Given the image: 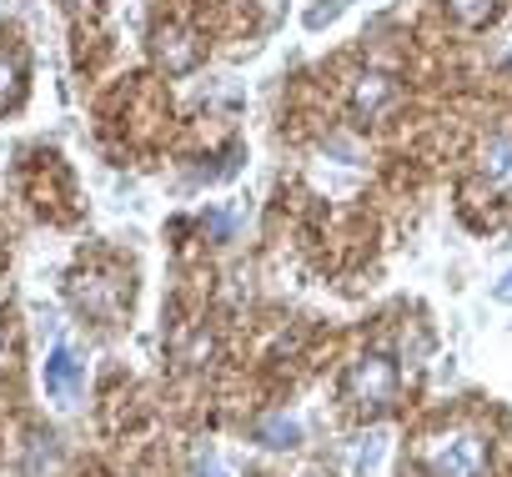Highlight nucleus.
I'll return each mask as SVG.
<instances>
[{"mask_svg":"<svg viewBox=\"0 0 512 477\" xmlns=\"http://www.w3.org/2000/svg\"><path fill=\"white\" fill-rule=\"evenodd\" d=\"M156 61L181 76V71H191V66L201 61V41H196L186 26H161V31H156Z\"/></svg>","mask_w":512,"mask_h":477,"instance_id":"39448f33","label":"nucleus"},{"mask_svg":"<svg viewBox=\"0 0 512 477\" xmlns=\"http://www.w3.org/2000/svg\"><path fill=\"white\" fill-rule=\"evenodd\" d=\"M76 387H81V362H76V352L66 342H56L51 362H46V392L51 397H71Z\"/></svg>","mask_w":512,"mask_h":477,"instance_id":"423d86ee","label":"nucleus"},{"mask_svg":"<svg viewBox=\"0 0 512 477\" xmlns=\"http://www.w3.org/2000/svg\"><path fill=\"white\" fill-rule=\"evenodd\" d=\"M447 11L462 21V26H487L497 16V0H447Z\"/></svg>","mask_w":512,"mask_h":477,"instance_id":"9d476101","label":"nucleus"},{"mask_svg":"<svg viewBox=\"0 0 512 477\" xmlns=\"http://www.w3.org/2000/svg\"><path fill=\"white\" fill-rule=\"evenodd\" d=\"M21 91H26V61H21V51L0 46V106L21 101Z\"/></svg>","mask_w":512,"mask_h":477,"instance_id":"0eeeda50","label":"nucleus"},{"mask_svg":"<svg viewBox=\"0 0 512 477\" xmlns=\"http://www.w3.org/2000/svg\"><path fill=\"white\" fill-rule=\"evenodd\" d=\"M482 171L492 181H512V136H487L482 146Z\"/></svg>","mask_w":512,"mask_h":477,"instance_id":"6e6552de","label":"nucleus"},{"mask_svg":"<svg viewBox=\"0 0 512 477\" xmlns=\"http://www.w3.org/2000/svg\"><path fill=\"white\" fill-rule=\"evenodd\" d=\"M392 101H397V81L387 71H367L352 81V116L357 121H377Z\"/></svg>","mask_w":512,"mask_h":477,"instance_id":"20e7f679","label":"nucleus"},{"mask_svg":"<svg viewBox=\"0 0 512 477\" xmlns=\"http://www.w3.org/2000/svg\"><path fill=\"white\" fill-rule=\"evenodd\" d=\"M342 397H347V407H357V412H387V407L397 402V367H392V357L362 352V357L347 367V377H342Z\"/></svg>","mask_w":512,"mask_h":477,"instance_id":"f03ea898","label":"nucleus"},{"mask_svg":"<svg viewBox=\"0 0 512 477\" xmlns=\"http://www.w3.org/2000/svg\"><path fill=\"white\" fill-rule=\"evenodd\" d=\"M71 302L86 312V317H96V322H116L121 312H126V302H131V282H116V277H76L71 282Z\"/></svg>","mask_w":512,"mask_h":477,"instance_id":"7ed1b4c3","label":"nucleus"},{"mask_svg":"<svg viewBox=\"0 0 512 477\" xmlns=\"http://www.w3.org/2000/svg\"><path fill=\"white\" fill-rule=\"evenodd\" d=\"M256 442H267V447H292L297 442V422L292 417H262V422H256Z\"/></svg>","mask_w":512,"mask_h":477,"instance_id":"1a4fd4ad","label":"nucleus"},{"mask_svg":"<svg viewBox=\"0 0 512 477\" xmlns=\"http://www.w3.org/2000/svg\"><path fill=\"white\" fill-rule=\"evenodd\" d=\"M492 297H497V302H512V272H507V277L492 287Z\"/></svg>","mask_w":512,"mask_h":477,"instance_id":"f8f14e48","label":"nucleus"},{"mask_svg":"<svg viewBox=\"0 0 512 477\" xmlns=\"http://www.w3.org/2000/svg\"><path fill=\"white\" fill-rule=\"evenodd\" d=\"M417 467L427 477H487V437L472 427H442L417 442Z\"/></svg>","mask_w":512,"mask_h":477,"instance_id":"f257e3e1","label":"nucleus"},{"mask_svg":"<svg viewBox=\"0 0 512 477\" xmlns=\"http://www.w3.org/2000/svg\"><path fill=\"white\" fill-rule=\"evenodd\" d=\"M76 6H86V0H76Z\"/></svg>","mask_w":512,"mask_h":477,"instance_id":"ddd939ff","label":"nucleus"},{"mask_svg":"<svg viewBox=\"0 0 512 477\" xmlns=\"http://www.w3.org/2000/svg\"><path fill=\"white\" fill-rule=\"evenodd\" d=\"M196 477H231V472H226V467L206 452V457H196Z\"/></svg>","mask_w":512,"mask_h":477,"instance_id":"9b49d317","label":"nucleus"}]
</instances>
